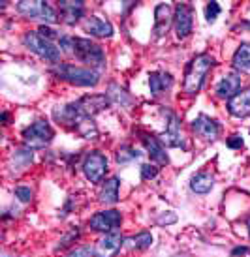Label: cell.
<instances>
[{
	"mask_svg": "<svg viewBox=\"0 0 250 257\" xmlns=\"http://www.w3.org/2000/svg\"><path fill=\"white\" fill-rule=\"evenodd\" d=\"M228 111L237 118H244L250 114V88L239 90V92L228 100Z\"/></svg>",
	"mask_w": 250,
	"mask_h": 257,
	"instance_id": "obj_14",
	"label": "cell"
},
{
	"mask_svg": "<svg viewBox=\"0 0 250 257\" xmlns=\"http://www.w3.org/2000/svg\"><path fill=\"white\" fill-rule=\"evenodd\" d=\"M175 32L179 38H186L192 32V8L188 4H179L175 8Z\"/></svg>",
	"mask_w": 250,
	"mask_h": 257,
	"instance_id": "obj_12",
	"label": "cell"
},
{
	"mask_svg": "<svg viewBox=\"0 0 250 257\" xmlns=\"http://www.w3.org/2000/svg\"><path fill=\"white\" fill-rule=\"evenodd\" d=\"M233 68L241 73H250V43H241L233 55Z\"/></svg>",
	"mask_w": 250,
	"mask_h": 257,
	"instance_id": "obj_23",
	"label": "cell"
},
{
	"mask_svg": "<svg viewBox=\"0 0 250 257\" xmlns=\"http://www.w3.org/2000/svg\"><path fill=\"white\" fill-rule=\"evenodd\" d=\"M156 175H158V167H154V165H143L141 167V179L143 180L154 179Z\"/></svg>",
	"mask_w": 250,
	"mask_h": 257,
	"instance_id": "obj_31",
	"label": "cell"
},
{
	"mask_svg": "<svg viewBox=\"0 0 250 257\" xmlns=\"http://www.w3.org/2000/svg\"><path fill=\"white\" fill-rule=\"evenodd\" d=\"M107 98H109L111 101H117V103H121V105H124V107H130V103H132L130 96L124 92V90H122L119 85H111V86H109Z\"/></svg>",
	"mask_w": 250,
	"mask_h": 257,
	"instance_id": "obj_26",
	"label": "cell"
},
{
	"mask_svg": "<svg viewBox=\"0 0 250 257\" xmlns=\"http://www.w3.org/2000/svg\"><path fill=\"white\" fill-rule=\"evenodd\" d=\"M58 10H60V17L66 25H75V23L83 17L85 14V6L79 0H66V2H58Z\"/></svg>",
	"mask_w": 250,
	"mask_h": 257,
	"instance_id": "obj_17",
	"label": "cell"
},
{
	"mask_svg": "<svg viewBox=\"0 0 250 257\" xmlns=\"http://www.w3.org/2000/svg\"><path fill=\"white\" fill-rule=\"evenodd\" d=\"M55 132L49 126V122L45 120H36L34 124H30L29 128L23 132V139L27 147L30 149H43L53 141Z\"/></svg>",
	"mask_w": 250,
	"mask_h": 257,
	"instance_id": "obj_5",
	"label": "cell"
},
{
	"mask_svg": "<svg viewBox=\"0 0 250 257\" xmlns=\"http://www.w3.org/2000/svg\"><path fill=\"white\" fill-rule=\"evenodd\" d=\"M220 12H222V8L218 2H209L207 8H205V17H207V21L214 23L216 21V17L220 15Z\"/></svg>",
	"mask_w": 250,
	"mask_h": 257,
	"instance_id": "obj_28",
	"label": "cell"
},
{
	"mask_svg": "<svg viewBox=\"0 0 250 257\" xmlns=\"http://www.w3.org/2000/svg\"><path fill=\"white\" fill-rule=\"evenodd\" d=\"M30 164H32V150H17L12 156V169L14 171L27 169Z\"/></svg>",
	"mask_w": 250,
	"mask_h": 257,
	"instance_id": "obj_25",
	"label": "cell"
},
{
	"mask_svg": "<svg viewBox=\"0 0 250 257\" xmlns=\"http://www.w3.org/2000/svg\"><path fill=\"white\" fill-rule=\"evenodd\" d=\"M214 58L211 55H196V57L188 62L185 72V83H183V88H185L186 94H198L203 86V81L207 77V73L214 68Z\"/></svg>",
	"mask_w": 250,
	"mask_h": 257,
	"instance_id": "obj_1",
	"label": "cell"
},
{
	"mask_svg": "<svg viewBox=\"0 0 250 257\" xmlns=\"http://www.w3.org/2000/svg\"><path fill=\"white\" fill-rule=\"evenodd\" d=\"M17 12L23 14L29 19H43L45 23H55L57 21V14L55 10L43 2V0H34V2H29V0H23L17 4Z\"/></svg>",
	"mask_w": 250,
	"mask_h": 257,
	"instance_id": "obj_6",
	"label": "cell"
},
{
	"mask_svg": "<svg viewBox=\"0 0 250 257\" xmlns=\"http://www.w3.org/2000/svg\"><path fill=\"white\" fill-rule=\"evenodd\" d=\"M239 90H241V75H237V73L224 75L220 83L216 85V96L222 100H231Z\"/></svg>",
	"mask_w": 250,
	"mask_h": 257,
	"instance_id": "obj_15",
	"label": "cell"
},
{
	"mask_svg": "<svg viewBox=\"0 0 250 257\" xmlns=\"http://www.w3.org/2000/svg\"><path fill=\"white\" fill-rule=\"evenodd\" d=\"M109 98L107 96H100V94H93V96H83L77 101L79 109L87 114V116H94L96 113H100L104 109H107L109 105Z\"/></svg>",
	"mask_w": 250,
	"mask_h": 257,
	"instance_id": "obj_16",
	"label": "cell"
},
{
	"mask_svg": "<svg viewBox=\"0 0 250 257\" xmlns=\"http://www.w3.org/2000/svg\"><path fill=\"white\" fill-rule=\"evenodd\" d=\"M66 257H94V250H91L89 246H81V248H75L73 251H70Z\"/></svg>",
	"mask_w": 250,
	"mask_h": 257,
	"instance_id": "obj_30",
	"label": "cell"
},
{
	"mask_svg": "<svg viewBox=\"0 0 250 257\" xmlns=\"http://www.w3.org/2000/svg\"><path fill=\"white\" fill-rule=\"evenodd\" d=\"M248 248L246 246H239V248H235V250L231 251V257H237V255H244V253H248Z\"/></svg>",
	"mask_w": 250,
	"mask_h": 257,
	"instance_id": "obj_34",
	"label": "cell"
},
{
	"mask_svg": "<svg viewBox=\"0 0 250 257\" xmlns=\"http://www.w3.org/2000/svg\"><path fill=\"white\" fill-rule=\"evenodd\" d=\"M152 244V235L150 233H137L134 236L124 238V246L128 250H147Z\"/></svg>",
	"mask_w": 250,
	"mask_h": 257,
	"instance_id": "obj_24",
	"label": "cell"
},
{
	"mask_svg": "<svg viewBox=\"0 0 250 257\" xmlns=\"http://www.w3.org/2000/svg\"><path fill=\"white\" fill-rule=\"evenodd\" d=\"M190 188L196 193H209L214 188V177L211 173H205V171L198 173L190 180Z\"/></svg>",
	"mask_w": 250,
	"mask_h": 257,
	"instance_id": "obj_22",
	"label": "cell"
},
{
	"mask_svg": "<svg viewBox=\"0 0 250 257\" xmlns=\"http://www.w3.org/2000/svg\"><path fill=\"white\" fill-rule=\"evenodd\" d=\"M23 43L25 47L30 49L32 53H36L40 58L43 60H49V62H57L58 64V58H60V49H58L55 43L43 38L38 30H29L25 36H23Z\"/></svg>",
	"mask_w": 250,
	"mask_h": 257,
	"instance_id": "obj_4",
	"label": "cell"
},
{
	"mask_svg": "<svg viewBox=\"0 0 250 257\" xmlns=\"http://www.w3.org/2000/svg\"><path fill=\"white\" fill-rule=\"evenodd\" d=\"M119 186H121V180L113 177L104 182L102 186V192H100V201L106 203V205H115L119 201Z\"/></svg>",
	"mask_w": 250,
	"mask_h": 257,
	"instance_id": "obj_21",
	"label": "cell"
},
{
	"mask_svg": "<svg viewBox=\"0 0 250 257\" xmlns=\"http://www.w3.org/2000/svg\"><path fill=\"white\" fill-rule=\"evenodd\" d=\"M158 223L160 225H170V223H175L177 221V214H173V212H164V214L158 216Z\"/></svg>",
	"mask_w": 250,
	"mask_h": 257,
	"instance_id": "obj_32",
	"label": "cell"
},
{
	"mask_svg": "<svg viewBox=\"0 0 250 257\" xmlns=\"http://www.w3.org/2000/svg\"><path fill=\"white\" fill-rule=\"evenodd\" d=\"M173 17L175 15L172 14L170 4H158L156 10H154V36H164L168 29H170V25H172Z\"/></svg>",
	"mask_w": 250,
	"mask_h": 257,
	"instance_id": "obj_18",
	"label": "cell"
},
{
	"mask_svg": "<svg viewBox=\"0 0 250 257\" xmlns=\"http://www.w3.org/2000/svg\"><path fill=\"white\" fill-rule=\"evenodd\" d=\"M173 85V77L172 73L168 72H152L149 75V86H150V92L154 96H160L164 94L165 90H170Z\"/></svg>",
	"mask_w": 250,
	"mask_h": 257,
	"instance_id": "obj_20",
	"label": "cell"
},
{
	"mask_svg": "<svg viewBox=\"0 0 250 257\" xmlns=\"http://www.w3.org/2000/svg\"><path fill=\"white\" fill-rule=\"evenodd\" d=\"M228 147L229 149H241V147H243V139L239 136H231L228 139Z\"/></svg>",
	"mask_w": 250,
	"mask_h": 257,
	"instance_id": "obj_33",
	"label": "cell"
},
{
	"mask_svg": "<svg viewBox=\"0 0 250 257\" xmlns=\"http://www.w3.org/2000/svg\"><path fill=\"white\" fill-rule=\"evenodd\" d=\"M51 72L55 73L58 79H62L66 83L75 86H96L100 81L98 72H94L91 68H79L73 64H55Z\"/></svg>",
	"mask_w": 250,
	"mask_h": 257,
	"instance_id": "obj_2",
	"label": "cell"
},
{
	"mask_svg": "<svg viewBox=\"0 0 250 257\" xmlns=\"http://www.w3.org/2000/svg\"><path fill=\"white\" fill-rule=\"evenodd\" d=\"M71 55L91 68H104L106 55L98 43L85 38H71Z\"/></svg>",
	"mask_w": 250,
	"mask_h": 257,
	"instance_id": "obj_3",
	"label": "cell"
},
{
	"mask_svg": "<svg viewBox=\"0 0 250 257\" xmlns=\"http://www.w3.org/2000/svg\"><path fill=\"white\" fill-rule=\"evenodd\" d=\"M122 223V216L119 210H104V212H96L91 218L89 225L94 231H100V233H113L115 229H119Z\"/></svg>",
	"mask_w": 250,
	"mask_h": 257,
	"instance_id": "obj_8",
	"label": "cell"
},
{
	"mask_svg": "<svg viewBox=\"0 0 250 257\" xmlns=\"http://www.w3.org/2000/svg\"><path fill=\"white\" fill-rule=\"evenodd\" d=\"M141 141H143V145H145V149L149 150V156L154 164L156 165L170 164V158H168V154H165L164 145H162L160 139L152 137L150 134H141Z\"/></svg>",
	"mask_w": 250,
	"mask_h": 257,
	"instance_id": "obj_13",
	"label": "cell"
},
{
	"mask_svg": "<svg viewBox=\"0 0 250 257\" xmlns=\"http://www.w3.org/2000/svg\"><path fill=\"white\" fill-rule=\"evenodd\" d=\"M83 27H85V30L91 36H96V38L113 36V25L107 21L106 17H102V15H91V17H87Z\"/></svg>",
	"mask_w": 250,
	"mask_h": 257,
	"instance_id": "obj_11",
	"label": "cell"
},
{
	"mask_svg": "<svg viewBox=\"0 0 250 257\" xmlns=\"http://www.w3.org/2000/svg\"><path fill=\"white\" fill-rule=\"evenodd\" d=\"M83 171H85V177L91 182H102V179L106 177V171H107V158L102 152L94 150V152H91L85 158Z\"/></svg>",
	"mask_w": 250,
	"mask_h": 257,
	"instance_id": "obj_7",
	"label": "cell"
},
{
	"mask_svg": "<svg viewBox=\"0 0 250 257\" xmlns=\"http://www.w3.org/2000/svg\"><path fill=\"white\" fill-rule=\"evenodd\" d=\"M192 130L196 132V136H200L201 139H205V141H214V139L218 137V134H220L218 122L213 120L207 114H200L198 118H194Z\"/></svg>",
	"mask_w": 250,
	"mask_h": 257,
	"instance_id": "obj_10",
	"label": "cell"
},
{
	"mask_svg": "<svg viewBox=\"0 0 250 257\" xmlns=\"http://www.w3.org/2000/svg\"><path fill=\"white\" fill-rule=\"evenodd\" d=\"M15 197L21 201V203H29L32 199V190L25 188V186H19V188H15Z\"/></svg>",
	"mask_w": 250,
	"mask_h": 257,
	"instance_id": "obj_29",
	"label": "cell"
},
{
	"mask_svg": "<svg viewBox=\"0 0 250 257\" xmlns=\"http://www.w3.org/2000/svg\"><path fill=\"white\" fill-rule=\"evenodd\" d=\"M248 229H250V218H248Z\"/></svg>",
	"mask_w": 250,
	"mask_h": 257,
	"instance_id": "obj_35",
	"label": "cell"
},
{
	"mask_svg": "<svg viewBox=\"0 0 250 257\" xmlns=\"http://www.w3.org/2000/svg\"><path fill=\"white\" fill-rule=\"evenodd\" d=\"M124 246V238L119 233H107L94 246V257H115Z\"/></svg>",
	"mask_w": 250,
	"mask_h": 257,
	"instance_id": "obj_9",
	"label": "cell"
},
{
	"mask_svg": "<svg viewBox=\"0 0 250 257\" xmlns=\"http://www.w3.org/2000/svg\"><path fill=\"white\" fill-rule=\"evenodd\" d=\"M168 114H170V122L165 124L164 136H162L160 141H162V145H165V147H181V145H183L181 122H179V118L173 113H168Z\"/></svg>",
	"mask_w": 250,
	"mask_h": 257,
	"instance_id": "obj_19",
	"label": "cell"
},
{
	"mask_svg": "<svg viewBox=\"0 0 250 257\" xmlns=\"http://www.w3.org/2000/svg\"><path fill=\"white\" fill-rule=\"evenodd\" d=\"M137 158H139V152L134 149H130V147H122V149H119V152H117V162H119V164H128V162L137 160Z\"/></svg>",
	"mask_w": 250,
	"mask_h": 257,
	"instance_id": "obj_27",
	"label": "cell"
}]
</instances>
